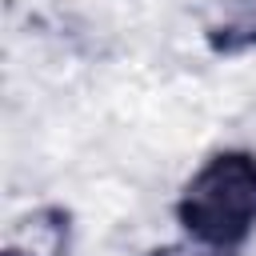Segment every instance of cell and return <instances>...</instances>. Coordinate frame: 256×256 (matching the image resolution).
<instances>
[{
  "label": "cell",
  "instance_id": "obj_1",
  "mask_svg": "<svg viewBox=\"0 0 256 256\" xmlns=\"http://www.w3.org/2000/svg\"><path fill=\"white\" fill-rule=\"evenodd\" d=\"M180 228L208 248L232 252L256 228V156L224 148L200 164L176 200Z\"/></svg>",
  "mask_w": 256,
  "mask_h": 256
},
{
  "label": "cell",
  "instance_id": "obj_2",
  "mask_svg": "<svg viewBox=\"0 0 256 256\" xmlns=\"http://www.w3.org/2000/svg\"><path fill=\"white\" fill-rule=\"evenodd\" d=\"M208 44H212V52H224V56L252 48V44H256V12L244 8V12H236L232 20L212 24V28H208Z\"/></svg>",
  "mask_w": 256,
  "mask_h": 256
},
{
  "label": "cell",
  "instance_id": "obj_3",
  "mask_svg": "<svg viewBox=\"0 0 256 256\" xmlns=\"http://www.w3.org/2000/svg\"><path fill=\"white\" fill-rule=\"evenodd\" d=\"M148 256H224V252L208 244H164V248H152Z\"/></svg>",
  "mask_w": 256,
  "mask_h": 256
},
{
  "label": "cell",
  "instance_id": "obj_4",
  "mask_svg": "<svg viewBox=\"0 0 256 256\" xmlns=\"http://www.w3.org/2000/svg\"><path fill=\"white\" fill-rule=\"evenodd\" d=\"M4 256H36V252H20V248H4Z\"/></svg>",
  "mask_w": 256,
  "mask_h": 256
}]
</instances>
